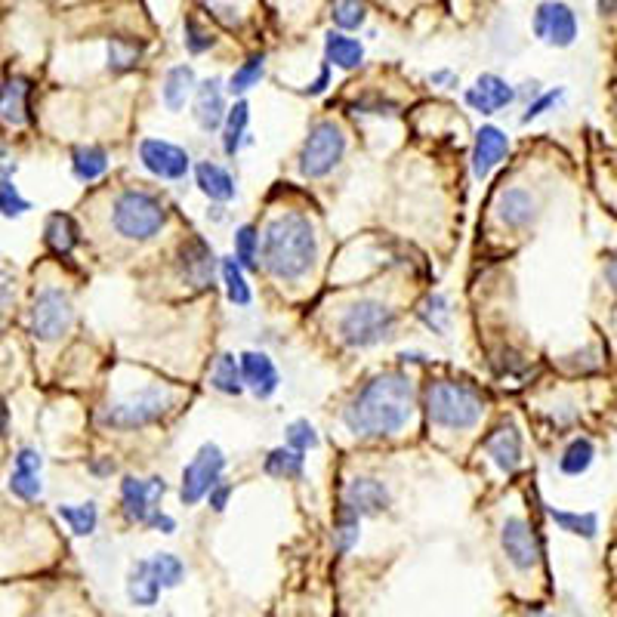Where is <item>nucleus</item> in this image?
Here are the masks:
<instances>
[{
	"mask_svg": "<svg viewBox=\"0 0 617 617\" xmlns=\"http://www.w3.org/2000/svg\"><path fill=\"white\" fill-rule=\"evenodd\" d=\"M528 617H553V614H547V611H540V608H534V611H528Z\"/></svg>",
	"mask_w": 617,
	"mask_h": 617,
	"instance_id": "57",
	"label": "nucleus"
},
{
	"mask_svg": "<svg viewBox=\"0 0 617 617\" xmlns=\"http://www.w3.org/2000/svg\"><path fill=\"white\" fill-rule=\"evenodd\" d=\"M241 365V383L257 398H272L278 392V368L266 352H244L238 355Z\"/></svg>",
	"mask_w": 617,
	"mask_h": 617,
	"instance_id": "16",
	"label": "nucleus"
},
{
	"mask_svg": "<svg viewBox=\"0 0 617 617\" xmlns=\"http://www.w3.org/2000/svg\"><path fill=\"white\" fill-rule=\"evenodd\" d=\"M176 263H179V278H183L192 290H204V287L213 284L216 253L201 235H192L189 241L179 244V260Z\"/></svg>",
	"mask_w": 617,
	"mask_h": 617,
	"instance_id": "14",
	"label": "nucleus"
},
{
	"mask_svg": "<svg viewBox=\"0 0 617 617\" xmlns=\"http://www.w3.org/2000/svg\"><path fill=\"white\" fill-rule=\"evenodd\" d=\"M0 121L7 127H25L31 121V81L10 78L0 87Z\"/></svg>",
	"mask_w": 617,
	"mask_h": 617,
	"instance_id": "21",
	"label": "nucleus"
},
{
	"mask_svg": "<svg viewBox=\"0 0 617 617\" xmlns=\"http://www.w3.org/2000/svg\"><path fill=\"white\" fill-rule=\"evenodd\" d=\"M0 334H4V315H0Z\"/></svg>",
	"mask_w": 617,
	"mask_h": 617,
	"instance_id": "58",
	"label": "nucleus"
},
{
	"mask_svg": "<svg viewBox=\"0 0 617 617\" xmlns=\"http://www.w3.org/2000/svg\"><path fill=\"white\" fill-rule=\"evenodd\" d=\"M195 121L204 133L220 130L223 121H226V93H223V84L216 78L195 87Z\"/></svg>",
	"mask_w": 617,
	"mask_h": 617,
	"instance_id": "20",
	"label": "nucleus"
},
{
	"mask_svg": "<svg viewBox=\"0 0 617 617\" xmlns=\"http://www.w3.org/2000/svg\"><path fill=\"white\" fill-rule=\"evenodd\" d=\"M414 380L402 371H386L358 389L346 405L343 423L358 439H386L398 435L414 414Z\"/></svg>",
	"mask_w": 617,
	"mask_h": 617,
	"instance_id": "1",
	"label": "nucleus"
},
{
	"mask_svg": "<svg viewBox=\"0 0 617 617\" xmlns=\"http://www.w3.org/2000/svg\"><path fill=\"white\" fill-rule=\"evenodd\" d=\"M213 34L207 31V28H201L198 25V19H186V47H189V53H204V50H210L213 47Z\"/></svg>",
	"mask_w": 617,
	"mask_h": 617,
	"instance_id": "46",
	"label": "nucleus"
},
{
	"mask_svg": "<svg viewBox=\"0 0 617 617\" xmlns=\"http://www.w3.org/2000/svg\"><path fill=\"white\" fill-rule=\"evenodd\" d=\"M10 494L19 500H38L44 494L41 473H31V469H13L10 473Z\"/></svg>",
	"mask_w": 617,
	"mask_h": 617,
	"instance_id": "44",
	"label": "nucleus"
},
{
	"mask_svg": "<svg viewBox=\"0 0 617 617\" xmlns=\"http://www.w3.org/2000/svg\"><path fill=\"white\" fill-rule=\"evenodd\" d=\"M112 226L127 241H152L167 226V207L152 192L127 189L112 204Z\"/></svg>",
	"mask_w": 617,
	"mask_h": 617,
	"instance_id": "4",
	"label": "nucleus"
},
{
	"mask_svg": "<svg viewBox=\"0 0 617 617\" xmlns=\"http://www.w3.org/2000/svg\"><path fill=\"white\" fill-rule=\"evenodd\" d=\"M420 321L426 324V328L432 334H445L448 331V324H451V309H448V300L442 294H429L420 309H417Z\"/></svg>",
	"mask_w": 617,
	"mask_h": 617,
	"instance_id": "38",
	"label": "nucleus"
},
{
	"mask_svg": "<svg viewBox=\"0 0 617 617\" xmlns=\"http://www.w3.org/2000/svg\"><path fill=\"white\" fill-rule=\"evenodd\" d=\"M318 260V238L309 216L303 213H281L263 232V269L284 281L294 284L312 272Z\"/></svg>",
	"mask_w": 617,
	"mask_h": 617,
	"instance_id": "2",
	"label": "nucleus"
},
{
	"mask_svg": "<svg viewBox=\"0 0 617 617\" xmlns=\"http://www.w3.org/2000/svg\"><path fill=\"white\" fill-rule=\"evenodd\" d=\"M328 81H331V71L324 68L321 75H318V81H312V84L306 87V93H309V96H318V93H324V87H328Z\"/></svg>",
	"mask_w": 617,
	"mask_h": 617,
	"instance_id": "53",
	"label": "nucleus"
},
{
	"mask_svg": "<svg viewBox=\"0 0 617 617\" xmlns=\"http://www.w3.org/2000/svg\"><path fill=\"white\" fill-rule=\"evenodd\" d=\"M389 488L377 479H352L346 485V494H343V506L365 519V516H380L386 506H389Z\"/></svg>",
	"mask_w": 617,
	"mask_h": 617,
	"instance_id": "17",
	"label": "nucleus"
},
{
	"mask_svg": "<svg viewBox=\"0 0 617 617\" xmlns=\"http://www.w3.org/2000/svg\"><path fill=\"white\" fill-rule=\"evenodd\" d=\"M127 596H130V602L139 605V608L158 605V599H161V584H158L155 574H152L149 559H142V562H136V565L130 568V574H127Z\"/></svg>",
	"mask_w": 617,
	"mask_h": 617,
	"instance_id": "25",
	"label": "nucleus"
},
{
	"mask_svg": "<svg viewBox=\"0 0 617 617\" xmlns=\"http://www.w3.org/2000/svg\"><path fill=\"white\" fill-rule=\"evenodd\" d=\"M247 124H250V105L241 99V102H235L229 112H226V121H223V152L232 158V155H238V149L244 142H250V136H247Z\"/></svg>",
	"mask_w": 617,
	"mask_h": 617,
	"instance_id": "28",
	"label": "nucleus"
},
{
	"mask_svg": "<svg viewBox=\"0 0 617 617\" xmlns=\"http://www.w3.org/2000/svg\"><path fill=\"white\" fill-rule=\"evenodd\" d=\"M599 16H614V0H599Z\"/></svg>",
	"mask_w": 617,
	"mask_h": 617,
	"instance_id": "56",
	"label": "nucleus"
},
{
	"mask_svg": "<svg viewBox=\"0 0 617 617\" xmlns=\"http://www.w3.org/2000/svg\"><path fill=\"white\" fill-rule=\"evenodd\" d=\"M463 99H466L469 108H476V112L494 115V112H500V108H506V105L516 99V90L506 84L503 78H497V75H482V78L476 81V87L466 90Z\"/></svg>",
	"mask_w": 617,
	"mask_h": 617,
	"instance_id": "19",
	"label": "nucleus"
},
{
	"mask_svg": "<svg viewBox=\"0 0 617 617\" xmlns=\"http://www.w3.org/2000/svg\"><path fill=\"white\" fill-rule=\"evenodd\" d=\"M352 108H355V112H368V115H392L395 102H365V99H361Z\"/></svg>",
	"mask_w": 617,
	"mask_h": 617,
	"instance_id": "50",
	"label": "nucleus"
},
{
	"mask_svg": "<svg viewBox=\"0 0 617 617\" xmlns=\"http://www.w3.org/2000/svg\"><path fill=\"white\" fill-rule=\"evenodd\" d=\"M149 565H152V574H155V580L161 584V590L167 587H179L183 584V577H186V565L179 562L173 553H158L155 559H149Z\"/></svg>",
	"mask_w": 617,
	"mask_h": 617,
	"instance_id": "41",
	"label": "nucleus"
},
{
	"mask_svg": "<svg viewBox=\"0 0 617 617\" xmlns=\"http://www.w3.org/2000/svg\"><path fill=\"white\" fill-rule=\"evenodd\" d=\"M71 324H75V306H71L65 290L62 287L38 290V297H34V303L28 309L31 337L53 343V340H62L71 331Z\"/></svg>",
	"mask_w": 617,
	"mask_h": 617,
	"instance_id": "8",
	"label": "nucleus"
},
{
	"mask_svg": "<svg viewBox=\"0 0 617 617\" xmlns=\"http://www.w3.org/2000/svg\"><path fill=\"white\" fill-rule=\"evenodd\" d=\"M229 494H232V485H229V482H223V479L207 491V500H210V506H213L216 513H223L226 506H229Z\"/></svg>",
	"mask_w": 617,
	"mask_h": 617,
	"instance_id": "48",
	"label": "nucleus"
},
{
	"mask_svg": "<svg viewBox=\"0 0 617 617\" xmlns=\"http://www.w3.org/2000/svg\"><path fill=\"white\" fill-rule=\"evenodd\" d=\"M395 324H398V315L389 303L383 300H358L352 303L340 324H337V331H340V340L352 349H371L383 340L392 337L395 331Z\"/></svg>",
	"mask_w": 617,
	"mask_h": 617,
	"instance_id": "6",
	"label": "nucleus"
},
{
	"mask_svg": "<svg viewBox=\"0 0 617 617\" xmlns=\"http://www.w3.org/2000/svg\"><path fill=\"white\" fill-rule=\"evenodd\" d=\"M195 183H198V189L210 201L226 204V201L235 198V179H232V173L226 167H220V164H213V161H201L195 167Z\"/></svg>",
	"mask_w": 617,
	"mask_h": 617,
	"instance_id": "24",
	"label": "nucleus"
},
{
	"mask_svg": "<svg viewBox=\"0 0 617 617\" xmlns=\"http://www.w3.org/2000/svg\"><path fill=\"white\" fill-rule=\"evenodd\" d=\"M368 19V7H365V0H337L334 4V22L337 28L343 31H355L361 28Z\"/></svg>",
	"mask_w": 617,
	"mask_h": 617,
	"instance_id": "43",
	"label": "nucleus"
},
{
	"mask_svg": "<svg viewBox=\"0 0 617 617\" xmlns=\"http://www.w3.org/2000/svg\"><path fill=\"white\" fill-rule=\"evenodd\" d=\"M485 454L494 460V466L500 469V473H506V476H513L516 469L522 466V454H525V448H522V432L513 426V423H506V426H497L488 439H485Z\"/></svg>",
	"mask_w": 617,
	"mask_h": 617,
	"instance_id": "15",
	"label": "nucleus"
},
{
	"mask_svg": "<svg viewBox=\"0 0 617 617\" xmlns=\"http://www.w3.org/2000/svg\"><path fill=\"white\" fill-rule=\"evenodd\" d=\"M167 494V485L164 479H136V476H127L121 482V506H124V516L130 522H139L145 525L155 510H161V497Z\"/></svg>",
	"mask_w": 617,
	"mask_h": 617,
	"instance_id": "13",
	"label": "nucleus"
},
{
	"mask_svg": "<svg viewBox=\"0 0 617 617\" xmlns=\"http://www.w3.org/2000/svg\"><path fill=\"white\" fill-rule=\"evenodd\" d=\"M139 56H142V44H133L127 38H112V41H108V68H112L115 75L133 71L139 65Z\"/></svg>",
	"mask_w": 617,
	"mask_h": 617,
	"instance_id": "39",
	"label": "nucleus"
},
{
	"mask_svg": "<svg viewBox=\"0 0 617 617\" xmlns=\"http://www.w3.org/2000/svg\"><path fill=\"white\" fill-rule=\"evenodd\" d=\"M198 81H195V68L192 65H176L167 71L164 78V105L167 112H179V108H186L189 96L195 93Z\"/></svg>",
	"mask_w": 617,
	"mask_h": 617,
	"instance_id": "26",
	"label": "nucleus"
},
{
	"mask_svg": "<svg viewBox=\"0 0 617 617\" xmlns=\"http://www.w3.org/2000/svg\"><path fill=\"white\" fill-rule=\"evenodd\" d=\"M593 457H596V445L587 439V435H577V439H571V445L562 451L559 469L565 476H584L593 466Z\"/></svg>",
	"mask_w": 617,
	"mask_h": 617,
	"instance_id": "31",
	"label": "nucleus"
},
{
	"mask_svg": "<svg viewBox=\"0 0 617 617\" xmlns=\"http://www.w3.org/2000/svg\"><path fill=\"white\" fill-rule=\"evenodd\" d=\"M358 525H361V519L349 510V506H340V516L334 522V550L340 556H346L358 543Z\"/></svg>",
	"mask_w": 617,
	"mask_h": 617,
	"instance_id": "40",
	"label": "nucleus"
},
{
	"mask_svg": "<svg viewBox=\"0 0 617 617\" xmlns=\"http://www.w3.org/2000/svg\"><path fill=\"white\" fill-rule=\"evenodd\" d=\"M241 269H260V232L257 226H241L235 232V257Z\"/></svg>",
	"mask_w": 617,
	"mask_h": 617,
	"instance_id": "35",
	"label": "nucleus"
},
{
	"mask_svg": "<svg viewBox=\"0 0 617 617\" xmlns=\"http://www.w3.org/2000/svg\"><path fill=\"white\" fill-rule=\"evenodd\" d=\"M324 53H328V62L343 68V71H352L361 65V59H365V47H361L355 38H346V34H328V41H324Z\"/></svg>",
	"mask_w": 617,
	"mask_h": 617,
	"instance_id": "29",
	"label": "nucleus"
},
{
	"mask_svg": "<svg viewBox=\"0 0 617 617\" xmlns=\"http://www.w3.org/2000/svg\"><path fill=\"white\" fill-rule=\"evenodd\" d=\"M108 170V152L102 145H78L75 152H71V173L81 183H96L102 179Z\"/></svg>",
	"mask_w": 617,
	"mask_h": 617,
	"instance_id": "27",
	"label": "nucleus"
},
{
	"mask_svg": "<svg viewBox=\"0 0 617 617\" xmlns=\"http://www.w3.org/2000/svg\"><path fill=\"white\" fill-rule=\"evenodd\" d=\"M31 210V201L19 195V189L13 186V179L4 176L0 179V216H7V220H19Z\"/></svg>",
	"mask_w": 617,
	"mask_h": 617,
	"instance_id": "42",
	"label": "nucleus"
},
{
	"mask_svg": "<svg viewBox=\"0 0 617 617\" xmlns=\"http://www.w3.org/2000/svg\"><path fill=\"white\" fill-rule=\"evenodd\" d=\"M7 426H10V408H7V398L0 392V439L7 435Z\"/></svg>",
	"mask_w": 617,
	"mask_h": 617,
	"instance_id": "54",
	"label": "nucleus"
},
{
	"mask_svg": "<svg viewBox=\"0 0 617 617\" xmlns=\"http://www.w3.org/2000/svg\"><path fill=\"white\" fill-rule=\"evenodd\" d=\"M284 432H287V448L303 451V454L318 448V432H315V426L309 420H294Z\"/></svg>",
	"mask_w": 617,
	"mask_h": 617,
	"instance_id": "45",
	"label": "nucleus"
},
{
	"mask_svg": "<svg viewBox=\"0 0 617 617\" xmlns=\"http://www.w3.org/2000/svg\"><path fill=\"white\" fill-rule=\"evenodd\" d=\"M115 469H118V466H115L112 457H99V460L90 463V473H93V476H112Z\"/></svg>",
	"mask_w": 617,
	"mask_h": 617,
	"instance_id": "52",
	"label": "nucleus"
},
{
	"mask_svg": "<svg viewBox=\"0 0 617 617\" xmlns=\"http://www.w3.org/2000/svg\"><path fill=\"white\" fill-rule=\"evenodd\" d=\"M263 469H266V476H272V479H284V482L287 479H303L306 457H303V451H294V448H275V451H269Z\"/></svg>",
	"mask_w": 617,
	"mask_h": 617,
	"instance_id": "30",
	"label": "nucleus"
},
{
	"mask_svg": "<svg viewBox=\"0 0 617 617\" xmlns=\"http://www.w3.org/2000/svg\"><path fill=\"white\" fill-rule=\"evenodd\" d=\"M10 294H13V290H10V275H7V272H0V306H4V303L10 300Z\"/></svg>",
	"mask_w": 617,
	"mask_h": 617,
	"instance_id": "55",
	"label": "nucleus"
},
{
	"mask_svg": "<svg viewBox=\"0 0 617 617\" xmlns=\"http://www.w3.org/2000/svg\"><path fill=\"white\" fill-rule=\"evenodd\" d=\"M266 75V56L263 53H253L241 68H235V75L229 78V93L232 96H241L247 93L250 87H257Z\"/></svg>",
	"mask_w": 617,
	"mask_h": 617,
	"instance_id": "36",
	"label": "nucleus"
},
{
	"mask_svg": "<svg viewBox=\"0 0 617 617\" xmlns=\"http://www.w3.org/2000/svg\"><path fill=\"white\" fill-rule=\"evenodd\" d=\"M500 547H503V556L510 559L513 568H519V571H531L543 559L540 537L534 534V528L522 516H510L500 525Z\"/></svg>",
	"mask_w": 617,
	"mask_h": 617,
	"instance_id": "10",
	"label": "nucleus"
},
{
	"mask_svg": "<svg viewBox=\"0 0 617 617\" xmlns=\"http://www.w3.org/2000/svg\"><path fill=\"white\" fill-rule=\"evenodd\" d=\"M562 99V90H550V93H543V96H537L531 105H528V112L522 115V124H531L534 118H540V115H547L550 108L556 105Z\"/></svg>",
	"mask_w": 617,
	"mask_h": 617,
	"instance_id": "47",
	"label": "nucleus"
},
{
	"mask_svg": "<svg viewBox=\"0 0 617 617\" xmlns=\"http://www.w3.org/2000/svg\"><path fill=\"white\" fill-rule=\"evenodd\" d=\"M534 34L550 47H571L577 38V19L574 10L562 0H543L534 13Z\"/></svg>",
	"mask_w": 617,
	"mask_h": 617,
	"instance_id": "12",
	"label": "nucleus"
},
{
	"mask_svg": "<svg viewBox=\"0 0 617 617\" xmlns=\"http://www.w3.org/2000/svg\"><path fill=\"white\" fill-rule=\"evenodd\" d=\"M223 469H226V454L220 445H201L198 454L192 457V463H186L183 469V485H179V500L186 506H195L207 497V491L223 479Z\"/></svg>",
	"mask_w": 617,
	"mask_h": 617,
	"instance_id": "9",
	"label": "nucleus"
},
{
	"mask_svg": "<svg viewBox=\"0 0 617 617\" xmlns=\"http://www.w3.org/2000/svg\"><path fill=\"white\" fill-rule=\"evenodd\" d=\"M145 525L155 528V531H161V534H173V531H176V522H173L167 513H161V510H155L149 519H145Z\"/></svg>",
	"mask_w": 617,
	"mask_h": 617,
	"instance_id": "51",
	"label": "nucleus"
},
{
	"mask_svg": "<svg viewBox=\"0 0 617 617\" xmlns=\"http://www.w3.org/2000/svg\"><path fill=\"white\" fill-rule=\"evenodd\" d=\"M220 272H223V284H226L229 303H235V306H250L253 294H250V284H247V278H244V269L229 257V260L220 263Z\"/></svg>",
	"mask_w": 617,
	"mask_h": 617,
	"instance_id": "37",
	"label": "nucleus"
},
{
	"mask_svg": "<svg viewBox=\"0 0 617 617\" xmlns=\"http://www.w3.org/2000/svg\"><path fill=\"white\" fill-rule=\"evenodd\" d=\"M213 389L223 392V395H241L244 392V383H241V365L232 352H223L216 358V368H213V377H210Z\"/></svg>",
	"mask_w": 617,
	"mask_h": 617,
	"instance_id": "32",
	"label": "nucleus"
},
{
	"mask_svg": "<svg viewBox=\"0 0 617 617\" xmlns=\"http://www.w3.org/2000/svg\"><path fill=\"white\" fill-rule=\"evenodd\" d=\"M139 164L158 179H183L192 167V158L186 149L167 142V139H142L139 142Z\"/></svg>",
	"mask_w": 617,
	"mask_h": 617,
	"instance_id": "11",
	"label": "nucleus"
},
{
	"mask_svg": "<svg viewBox=\"0 0 617 617\" xmlns=\"http://www.w3.org/2000/svg\"><path fill=\"white\" fill-rule=\"evenodd\" d=\"M497 220L506 226V229H525L531 220H534V213H537V201L528 189L522 186H513V189H506L497 195Z\"/></svg>",
	"mask_w": 617,
	"mask_h": 617,
	"instance_id": "22",
	"label": "nucleus"
},
{
	"mask_svg": "<svg viewBox=\"0 0 617 617\" xmlns=\"http://www.w3.org/2000/svg\"><path fill=\"white\" fill-rule=\"evenodd\" d=\"M44 244L50 253H56V257L68 260L71 250H75L81 244V229L75 223V216L68 213H50V220L44 226Z\"/></svg>",
	"mask_w": 617,
	"mask_h": 617,
	"instance_id": "23",
	"label": "nucleus"
},
{
	"mask_svg": "<svg viewBox=\"0 0 617 617\" xmlns=\"http://www.w3.org/2000/svg\"><path fill=\"white\" fill-rule=\"evenodd\" d=\"M41 466H44V457L34 448H22L16 454V469H31V473H41Z\"/></svg>",
	"mask_w": 617,
	"mask_h": 617,
	"instance_id": "49",
	"label": "nucleus"
},
{
	"mask_svg": "<svg viewBox=\"0 0 617 617\" xmlns=\"http://www.w3.org/2000/svg\"><path fill=\"white\" fill-rule=\"evenodd\" d=\"M343 155H346L343 127L334 121H318L300 149V173L306 179H321L343 161Z\"/></svg>",
	"mask_w": 617,
	"mask_h": 617,
	"instance_id": "7",
	"label": "nucleus"
},
{
	"mask_svg": "<svg viewBox=\"0 0 617 617\" xmlns=\"http://www.w3.org/2000/svg\"><path fill=\"white\" fill-rule=\"evenodd\" d=\"M547 516L568 534H577L584 540H596L599 534V516L596 513H565V510H556V506H550Z\"/></svg>",
	"mask_w": 617,
	"mask_h": 617,
	"instance_id": "33",
	"label": "nucleus"
},
{
	"mask_svg": "<svg viewBox=\"0 0 617 617\" xmlns=\"http://www.w3.org/2000/svg\"><path fill=\"white\" fill-rule=\"evenodd\" d=\"M59 519L68 522V528L75 531L78 537H90L99 525V510H96V503H78V506H59Z\"/></svg>",
	"mask_w": 617,
	"mask_h": 617,
	"instance_id": "34",
	"label": "nucleus"
},
{
	"mask_svg": "<svg viewBox=\"0 0 617 617\" xmlns=\"http://www.w3.org/2000/svg\"><path fill=\"white\" fill-rule=\"evenodd\" d=\"M510 155V136H506L500 127H482L476 133V145H473V176L476 179H488L491 170Z\"/></svg>",
	"mask_w": 617,
	"mask_h": 617,
	"instance_id": "18",
	"label": "nucleus"
},
{
	"mask_svg": "<svg viewBox=\"0 0 617 617\" xmlns=\"http://www.w3.org/2000/svg\"><path fill=\"white\" fill-rule=\"evenodd\" d=\"M176 405V398L164 386H145L136 395H127L121 402L108 405L99 411V426L105 429H118V432H133L145 429L158 420H164Z\"/></svg>",
	"mask_w": 617,
	"mask_h": 617,
	"instance_id": "5",
	"label": "nucleus"
},
{
	"mask_svg": "<svg viewBox=\"0 0 617 617\" xmlns=\"http://www.w3.org/2000/svg\"><path fill=\"white\" fill-rule=\"evenodd\" d=\"M485 414V398L476 386L457 380H435L426 389V417L432 426L466 432L476 429Z\"/></svg>",
	"mask_w": 617,
	"mask_h": 617,
	"instance_id": "3",
	"label": "nucleus"
}]
</instances>
